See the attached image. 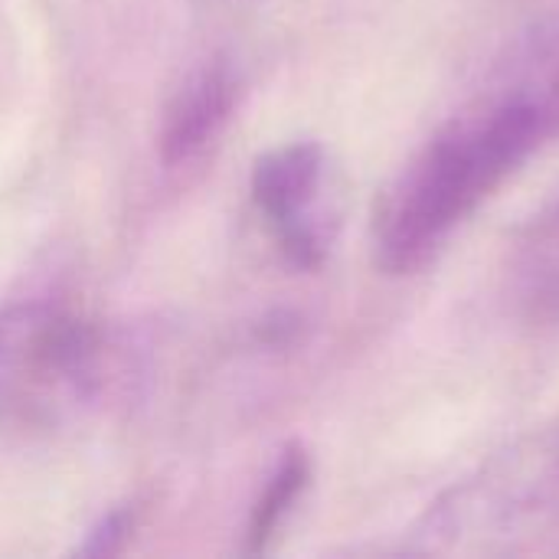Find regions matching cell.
<instances>
[{
	"label": "cell",
	"instance_id": "5b68a950",
	"mask_svg": "<svg viewBox=\"0 0 559 559\" xmlns=\"http://www.w3.org/2000/svg\"><path fill=\"white\" fill-rule=\"evenodd\" d=\"M242 95V72L233 56L216 52L197 62L170 92L160 118L157 151L167 170L203 157L226 131Z\"/></svg>",
	"mask_w": 559,
	"mask_h": 559
},
{
	"label": "cell",
	"instance_id": "6da1fadb",
	"mask_svg": "<svg viewBox=\"0 0 559 559\" xmlns=\"http://www.w3.org/2000/svg\"><path fill=\"white\" fill-rule=\"evenodd\" d=\"M559 131V75L521 69L452 115L386 183L373 213V255L386 275L426 269L455 229Z\"/></svg>",
	"mask_w": 559,
	"mask_h": 559
},
{
	"label": "cell",
	"instance_id": "ba28073f",
	"mask_svg": "<svg viewBox=\"0 0 559 559\" xmlns=\"http://www.w3.org/2000/svg\"><path fill=\"white\" fill-rule=\"evenodd\" d=\"M134 531V511L124 504V508H111L108 514H102L88 531H85V540L75 547L79 557H111L118 554L128 537Z\"/></svg>",
	"mask_w": 559,
	"mask_h": 559
},
{
	"label": "cell",
	"instance_id": "8992f818",
	"mask_svg": "<svg viewBox=\"0 0 559 559\" xmlns=\"http://www.w3.org/2000/svg\"><path fill=\"white\" fill-rule=\"evenodd\" d=\"M511 295L531 324H559V200L521 233L511 259Z\"/></svg>",
	"mask_w": 559,
	"mask_h": 559
},
{
	"label": "cell",
	"instance_id": "3957f363",
	"mask_svg": "<svg viewBox=\"0 0 559 559\" xmlns=\"http://www.w3.org/2000/svg\"><path fill=\"white\" fill-rule=\"evenodd\" d=\"M98 390L102 341L82 314L52 301L0 305V429H59Z\"/></svg>",
	"mask_w": 559,
	"mask_h": 559
},
{
	"label": "cell",
	"instance_id": "7a4b0ae2",
	"mask_svg": "<svg viewBox=\"0 0 559 559\" xmlns=\"http://www.w3.org/2000/svg\"><path fill=\"white\" fill-rule=\"evenodd\" d=\"M559 531V419L495 452L413 527L416 554H511Z\"/></svg>",
	"mask_w": 559,
	"mask_h": 559
},
{
	"label": "cell",
	"instance_id": "52a82bcc",
	"mask_svg": "<svg viewBox=\"0 0 559 559\" xmlns=\"http://www.w3.org/2000/svg\"><path fill=\"white\" fill-rule=\"evenodd\" d=\"M308 481H311V455L305 452V445L292 442L278 455V462H275V468H272V475H269V481H265V488H262V495H259V501H255V508L249 514L246 554H252V557L269 554L272 540L278 537L288 514L301 501Z\"/></svg>",
	"mask_w": 559,
	"mask_h": 559
},
{
	"label": "cell",
	"instance_id": "277c9868",
	"mask_svg": "<svg viewBox=\"0 0 559 559\" xmlns=\"http://www.w3.org/2000/svg\"><path fill=\"white\" fill-rule=\"evenodd\" d=\"M249 190L282 259L298 272H318L341 226L334 167L324 144L288 141L265 151L252 164Z\"/></svg>",
	"mask_w": 559,
	"mask_h": 559
},
{
	"label": "cell",
	"instance_id": "9c48e42d",
	"mask_svg": "<svg viewBox=\"0 0 559 559\" xmlns=\"http://www.w3.org/2000/svg\"><path fill=\"white\" fill-rule=\"evenodd\" d=\"M524 62L559 75V0H547V7L537 13L531 36H527Z\"/></svg>",
	"mask_w": 559,
	"mask_h": 559
}]
</instances>
